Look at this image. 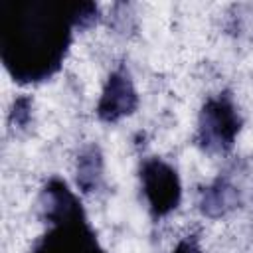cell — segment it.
<instances>
[{
    "label": "cell",
    "instance_id": "11",
    "mask_svg": "<svg viewBox=\"0 0 253 253\" xmlns=\"http://www.w3.org/2000/svg\"><path fill=\"white\" fill-rule=\"evenodd\" d=\"M172 253H202V249L194 237H184L182 241H178Z\"/></svg>",
    "mask_w": 253,
    "mask_h": 253
},
{
    "label": "cell",
    "instance_id": "9",
    "mask_svg": "<svg viewBox=\"0 0 253 253\" xmlns=\"http://www.w3.org/2000/svg\"><path fill=\"white\" fill-rule=\"evenodd\" d=\"M32 121V99L28 95L18 97L12 103V111H10V125L18 126V128H26Z\"/></svg>",
    "mask_w": 253,
    "mask_h": 253
},
{
    "label": "cell",
    "instance_id": "8",
    "mask_svg": "<svg viewBox=\"0 0 253 253\" xmlns=\"http://www.w3.org/2000/svg\"><path fill=\"white\" fill-rule=\"evenodd\" d=\"M75 174H77V186L85 194L95 192L101 186V180H103V156H101V150H99L97 144H89L79 152Z\"/></svg>",
    "mask_w": 253,
    "mask_h": 253
},
{
    "label": "cell",
    "instance_id": "6",
    "mask_svg": "<svg viewBox=\"0 0 253 253\" xmlns=\"http://www.w3.org/2000/svg\"><path fill=\"white\" fill-rule=\"evenodd\" d=\"M38 208H40V215L49 225L59 223V221L85 217V211H83L77 196L59 178H51L43 186V190L40 194V200H38Z\"/></svg>",
    "mask_w": 253,
    "mask_h": 253
},
{
    "label": "cell",
    "instance_id": "1",
    "mask_svg": "<svg viewBox=\"0 0 253 253\" xmlns=\"http://www.w3.org/2000/svg\"><path fill=\"white\" fill-rule=\"evenodd\" d=\"M77 2L2 0L0 55L20 83L51 77L71 43Z\"/></svg>",
    "mask_w": 253,
    "mask_h": 253
},
{
    "label": "cell",
    "instance_id": "3",
    "mask_svg": "<svg viewBox=\"0 0 253 253\" xmlns=\"http://www.w3.org/2000/svg\"><path fill=\"white\" fill-rule=\"evenodd\" d=\"M140 182L150 211L154 215H166L178 208L182 198V186L178 172L162 158H148L140 166Z\"/></svg>",
    "mask_w": 253,
    "mask_h": 253
},
{
    "label": "cell",
    "instance_id": "4",
    "mask_svg": "<svg viewBox=\"0 0 253 253\" xmlns=\"http://www.w3.org/2000/svg\"><path fill=\"white\" fill-rule=\"evenodd\" d=\"M30 253H105L87 217L51 223Z\"/></svg>",
    "mask_w": 253,
    "mask_h": 253
},
{
    "label": "cell",
    "instance_id": "7",
    "mask_svg": "<svg viewBox=\"0 0 253 253\" xmlns=\"http://www.w3.org/2000/svg\"><path fill=\"white\" fill-rule=\"evenodd\" d=\"M241 204V190L229 176H217L202 190L200 210L208 217H221Z\"/></svg>",
    "mask_w": 253,
    "mask_h": 253
},
{
    "label": "cell",
    "instance_id": "5",
    "mask_svg": "<svg viewBox=\"0 0 253 253\" xmlns=\"http://www.w3.org/2000/svg\"><path fill=\"white\" fill-rule=\"evenodd\" d=\"M138 107V95L134 89V83L125 67L115 69L101 93V99L97 103V115L101 121L115 123Z\"/></svg>",
    "mask_w": 253,
    "mask_h": 253
},
{
    "label": "cell",
    "instance_id": "10",
    "mask_svg": "<svg viewBox=\"0 0 253 253\" xmlns=\"http://www.w3.org/2000/svg\"><path fill=\"white\" fill-rule=\"evenodd\" d=\"M99 18V8L95 2H77L75 8V26L85 30L89 26H93Z\"/></svg>",
    "mask_w": 253,
    "mask_h": 253
},
{
    "label": "cell",
    "instance_id": "2",
    "mask_svg": "<svg viewBox=\"0 0 253 253\" xmlns=\"http://www.w3.org/2000/svg\"><path fill=\"white\" fill-rule=\"evenodd\" d=\"M241 130V117L227 93H219L208 99L200 111L198 142L211 154L231 150Z\"/></svg>",
    "mask_w": 253,
    "mask_h": 253
}]
</instances>
